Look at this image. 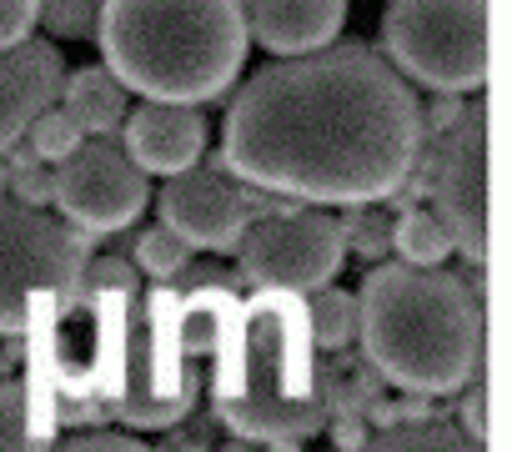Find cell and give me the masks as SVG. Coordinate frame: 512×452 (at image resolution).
<instances>
[{
    "mask_svg": "<svg viewBox=\"0 0 512 452\" xmlns=\"http://www.w3.org/2000/svg\"><path fill=\"white\" fill-rule=\"evenodd\" d=\"M206 146V121L186 101H146L126 111L121 121V151L146 171V176H176L191 161H201Z\"/></svg>",
    "mask_w": 512,
    "mask_h": 452,
    "instance_id": "11",
    "label": "cell"
},
{
    "mask_svg": "<svg viewBox=\"0 0 512 452\" xmlns=\"http://www.w3.org/2000/svg\"><path fill=\"white\" fill-rule=\"evenodd\" d=\"M332 442H337V447H362V442H367L362 417H357V412H337V422H332Z\"/></svg>",
    "mask_w": 512,
    "mask_h": 452,
    "instance_id": "28",
    "label": "cell"
},
{
    "mask_svg": "<svg viewBox=\"0 0 512 452\" xmlns=\"http://www.w3.org/2000/svg\"><path fill=\"white\" fill-rule=\"evenodd\" d=\"M362 357L407 392H457L482 372V292L442 267L372 262L357 292Z\"/></svg>",
    "mask_w": 512,
    "mask_h": 452,
    "instance_id": "2",
    "label": "cell"
},
{
    "mask_svg": "<svg viewBox=\"0 0 512 452\" xmlns=\"http://www.w3.org/2000/svg\"><path fill=\"white\" fill-rule=\"evenodd\" d=\"M81 282L91 292H116V297H131L136 292V267L121 262V257H101V262H86Z\"/></svg>",
    "mask_w": 512,
    "mask_h": 452,
    "instance_id": "24",
    "label": "cell"
},
{
    "mask_svg": "<svg viewBox=\"0 0 512 452\" xmlns=\"http://www.w3.org/2000/svg\"><path fill=\"white\" fill-rule=\"evenodd\" d=\"M372 447H387V452H402V447H467V437L457 432V422H437V417L427 412V417L387 422Z\"/></svg>",
    "mask_w": 512,
    "mask_h": 452,
    "instance_id": "20",
    "label": "cell"
},
{
    "mask_svg": "<svg viewBox=\"0 0 512 452\" xmlns=\"http://www.w3.org/2000/svg\"><path fill=\"white\" fill-rule=\"evenodd\" d=\"M101 6L106 0H36V21L56 41H96Z\"/></svg>",
    "mask_w": 512,
    "mask_h": 452,
    "instance_id": "18",
    "label": "cell"
},
{
    "mask_svg": "<svg viewBox=\"0 0 512 452\" xmlns=\"http://www.w3.org/2000/svg\"><path fill=\"white\" fill-rule=\"evenodd\" d=\"M71 447H141V442L126 437V432H81Z\"/></svg>",
    "mask_w": 512,
    "mask_h": 452,
    "instance_id": "29",
    "label": "cell"
},
{
    "mask_svg": "<svg viewBox=\"0 0 512 452\" xmlns=\"http://www.w3.org/2000/svg\"><path fill=\"white\" fill-rule=\"evenodd\" d=\"M106 71L146 101H211L246 61L241 0H106L96 21Z\"/></svg>",
    "mask_w": 512,
    "mask_h": 452,
    "instance_id": "3",
    "label": "cell"
},
{
    "mask_svg": "<svg viewBox=\"0 0 512 452\" xmlns=\"http://www.w3.org/2000/svg\"><path fill=\"white\" fill-rule=\"evenodd\" d=\"M307 347L312 332L297 292H262L241 317V347L216 392V417L246 442H307L327 417Z\"/></svg>",
    "mask_w": 512,
    "mask_h": 452,
    "instance_id": "4",
    "label": "cell"
},
{
    "mask_svg": "<svg viewBox=\"0 0 512 452\" xmlns=\"http://www.w3.org/2000/svg\"><path fill=\"white\" fill-rule=\"evenodd\" d=\"M241 21L256 46L272 56H302L337 41L347 21V0H241Z\"/></svg>",
    "mask_w": 512,
    "mask_h": 452,
    "instance_id": "13",
    "label": "cell"
},
{
    "mask_svg": "<svg viewBox=\"0 0 512 452\" xmlns=\"http://www.w3.org/2000/svg\"><path fill=\"white\" fill-rule=\"evenodd\" d=\"M462 387H467V397H462L467 442H472V447H487V382H482V372H472Z\"/></svg>",
    "mask_w": 512,
    "mask_h": 452,
    "instance_id": "25",
    "label": "cell"
},
{
    "mask_svg": "<svg viewBox=\"0 0 512 452\" xmlns=\"http://www.w3.org/2000/svg\"><path fill=\"white\" fill-rule=\"evenodd\" d=\"M342 232H347V247H352L357 257H367V262H382V257L392 252V221L377 216V211H372V216H352Z\"/></svg>",
    "mask_w": 512,
    "mask_h": 452,
    "instance_id": "22",
    "label": "cell"
},
{
    "mask_svg": "<svg viewBox=\"0 0 512 452\" xmlns=\"http://www.w3.org/2000/svg\"><path fill=\"white\" fill-rule=\"evenodd\" d=\"M86 232L41 206L0 201V337L31 327L41 302H71L86 272Z\"/></svg>",
    "mask_w": 512,
    "mask_h": 452,
    "instance_id": "6",
    "label": "cell"
},
{
    "mask_svg": "<svg viewBox=\"0 0 512 452\" xmlns=\"http://www.w3.org/2000/svg\"><path fill=\"white\" fill-rule=\"evenodd\" d=\"M392 252L397 262H412V267H442V257L452 252V237L442 232V221L432 211L407 206L392 221Z\"/></svg>",
    "mask_w": 512,
    "mask_h": 452,
    "instance_id": "15",
    "label": "cell"
},
{
    "mask_svg": "<svg viewBox=\"0 0 512 452\" xmlns=\"http://www.w3.org/2000/svg\"><path fill=\"white\" fill-rule=\"evenodd\" d=\"M387 61L447 96L487 86V0H392L382 11Z\"/></svg>",
    "mask_w": 512,
    "mask_h": 452,
    "instance_id": "5",
    "label": "cell"
},
{
    "mask_svg": "<svg viewBox=\"0 0 512 452\" xmlns=\"http://www.w3.org/2000/svg\"><path fill=\"white\" fill-rule=\"evenodd\" d=\"M51 186H56L51 201L61 206V216L71 226H81L86 237L121 232V226H131L151 201L146 171L121 146H111L106 136H96L91 146L81 141L71 156H61L56 171H51Z\"/></svg>",
    "mask_w": 512,
    "mask_h": 452,
    "instance_id": "10",
    "label": "cell"
},
{
    "mask_svg": "<svg viewBox=\"0 0 512 452\" xmlns=\"http://www.w3.org/2000/svg\"><path fill=\"white\" fill-rule=\"evenodd\" d=\"M422 151V106L367 41H327L262 66L221 121V161L241 181L297 201L397 196Z\"/></svg>",
    "mask_w": 512,
    "mask_h": 452,
    "instance_id": "1",
    "label": "cell"
},
{
    "mask_svg": "<svg viewBox=\"0 0 512 452\" xmlns=\"http://www.w3.org/2000/svg\"><path fill=\"white\" fill-rule=\"evenodd\" d=\"M61 106L76 116L86 136H111L126 121V86L106 66H81L61 81Z\"/></svg>",
    "mask_w": 512,
    "mask_h": 452,
    "instance_id": "14",
    "label": "cell"
},
{
    "mask_svg": "<svg viewBox=\"0 0 512 452\" xmlns=\"http://www.w3.org/2000/svg\"><path fill=\"white\" fill-rule=\"evenodd\" d=\"M422 186L432 196V216L452 237V252L472 267L487 262V106L472 101L462 116L437 131V146L422 151Z\"/></svg>",
    "mask_w": 512,
    "mask_h": 452,
    "instance_id": "8",
    "label": "cell"
},
{
    "mask_svg": "<svg viewBox=\"0 0 512 452\" xmlns=\"http://www.w3.org/2000/svg\"><path fill=\"white\" fill-rule=\"evenodd\" d=\"M277 201L262 191V186H251L241 181L226 161H191L186 171L166 176L161 196H156V211L161 221L171 226L176 237H186L191 247L201 252H231L236 237H241V226L251 216H262L272 211Z\"/></svg>",
    "mask_w": 512,
    "mask_h": 452,
    "instance_id": "9",
    "label": "cell"
},
{
    "mask_svg": "<svg viewBox=\"0 0 512 452\" xmlns=\"http://www.w3.org/2000/svg\"><path fill=\"white\" fill-rule=\"evenodd\" d=\"M6 181H11V201L21 206H51V171L41 161H26V166H6Z\"/></svg>",
    "mask_w": 512,
    "mask_h": 452,
    "instance_id": "23",
    "label": "cell"
},
{
    "mask_svg": "<svg viewBox=\"0 0 512 452\" xmlns=\"http://www.w3.org/2000/svg\"><path fill=\"white\" fill-rule=\"evenodd\" d=\"M312 302L302 307L307 312V332H312V342L317 347H327V352H342L347 342H357V297H347V292H337V287H312L307 292Z\"/></svg>",
    "mask_w": 512,
    "mask_h": 452,
    "instance_id": "16",
    "label": "cell"
},
{
    "mask_svg": "<svg viewBox=\"0 0 512 452\" xmlns=\"http://www.w3.org/2000/svg\"><path fill=\"white\" fill-rule=\"evenodd\" d=\"M26 141H31V151L41 156V161H61V156H71L81 141H86V131L76 126V116L66 111V106H46L31 126H26Z\"/></svg>",
    "mask_w": 512,
    "mask_h": 452,
    "instance_id": "19",
    "label": "cell"
},
{
    "mask_svg": "<svg viewBox=\"0 0 512 452\" xmlns=\"http://www.w3.org/2000/svg\"><path fill=\"white\" fill-rule=\"evenodd\" d=\"M61 81H66V66L51 41L26 36L16 46H0V156L61 96Z\"/></svg>",
    "mask_w": 512,
    "mask_h": 452,
    "instance_id": "12",
    "label": "cell"
},
{
    "mask_svg": "<svg viewBox=\"0 0 512 452\" xmlns=\"http://www.w3.org/2000/svg\"><path fill=\"white\" fill-rule=\"evenodd\" d=\"M31 442H36V422L26 407V387L0 382V447H31Z\"/></svg>",
    "mask_w": 512,
    "mask_h": 452,
    "instance_id": "21",
    "label": "cell"
},
{
    "mask_svg": "<svg viewBox=\"0 0 512 452\" xmlns=\"http://www.w3.org/2000/svg\"><path fill=\"white\" fill-rule=\"evenodd\" d=\"M191 252H196V247H191L186 237H176L166 221H161V226H146V232L136 237V262H141V272L156 277V282L176 277V272L191 262Z\"/></svg>",
    "mask_w": 512,
    "mask_h": 452,
    "instance_id": "17",
    "label": "cell"
},
{
    "mask_svg": "<svg viewBox=\"0 0 512 452\" xmlns=\"http://www.w3.org/2000/svg\"><path fill=\"white\" fill-rule=\"evenodd\" d=\"M432 96H437V101L422 106V126H427V136H432V131H447V126L462 116V101H457V96H447V91H432Z\"/></svg>",
    "mask_w": 512,
    "mask_h": 452,
    "instance_id": "27",
    "label": "cell"
},
{
    "mask_svg": "<svg viewBox=\"0 0 512 452\" xmlns=\"http://www.w3.org/2000/svg\"><path fill=\"white\" fill-rule=\"evenodd\" d=\"M236 262L241 282L262 287V292H297L307 297L312 287L332 282L347 262V232L322 216V211H292L272 206L262 216H251L236 237Z\"/></svg>",
    "mask_w": 512,
    "mask_h": 452,
    "instance_id": "7",
    "label": "cell"
},
{
    "mask_svg": "<svg viewBox=\"0 0 512 452\" xmlns=\"http://www.w3.org/2000/svg\"><path fill=\"white\" fill-rule=\"evenodd\" d=\"M36 31V0H0V46H16Z\"/></svg>",
    "mask_w": 512,
    "mask_h": 452,
    "instance_id": "26",
    "label": "cell"
}]
</instances>
